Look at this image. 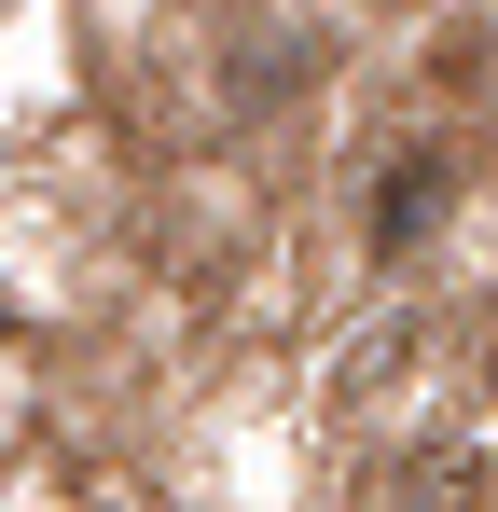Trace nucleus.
Listing matches in <instances>:
<instances>
[{"label": "nucleus", "mask_w": 498, "mask_h": 512, "mask_svg": "<svg viewBox=\"0 0 498 512\" xmlns=\"http://www.w3.org/2000/svg\"><path fill=\"white\" fill-rule=\"evenodd\" d=\"M429 194H443V180H429V167H402V180H388V208H374V236H388V250H402L415 222H429Z\"/></svg>", "instance_id": "1"}]
</instances>
